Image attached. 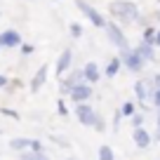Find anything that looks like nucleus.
<instances>
[{
  "instance_id": "f257e3e1",
  "label": "nucleus",
  "mask_w": 160,
  "mask_h": 160,
  "mask_svg": "<svg viewBox=\"0 0 160 160\" xmlns=\"http://www.w3.org/2000/svg\"><path fill=\"white\" fill-rule=\"evenodd\" d=\"M108 14L115 17L118 21H122V24H132V21H137L141 17L137 2H132V0H113V2H108Z\"/></svg>"
},
{
  "instance_id": "f03ea898",
  "label": "nucleus",
  "mask_w": 160,
  "mask_h": 160,
  "mask_svg": "<svg viewBox=\"0 0 160 160\" xmlns=\"http://www.w3.org/2000/svg\"><path fill=\"white\" fill-rule=\"evenodd\" d=\"M75 7L82 12V17H85V19H90L92 26H97V28H104V26H106V17L101 14L94 5H90L87 0H75Z\"/></svg>"
},
{
  "instance_id": "7ed1b4c3",
  "label": "nucleus",
  "mask_w": 160,
  "mask_h": 160,
  "mask_svg": "<svg viewBox=\"0 0 160 160\" xmlns=\"http://www.w3.org/2000/svg\"><path fill=\"white\" fill-rule=\"evenodd\" d=\"M104 33H106V38H108V42L111 45H115L118 50H127V35L122 33V28H120L115 21H106V26H104Z\"/></svg>"
},
{
  "instance_id": "20e7f679",
  "label": "nucleus",
  "mask_w": 160,
  "mask_h": 160,
  "mask_svg": "<svg viewBox=\"0 0 160 160\" xmlns=\"http://www.w3.org/2000/svg\"><path fill=\"white\" fill-rule=\"evenodd\" d=\"M120 59H122V66H125L127 71H132V73H139L141 68H144L146 61L141 59L139 54H137L132 47H127V50H120Z\"/></svg>"
},
{
  "instance_id": "39448f33",
  "label": "nucleus",
  "mask_w": 160,
  "mask_h": 160,
  "mask_svg": "<svg viewBox=\"0 0 160 160\" xmlns=\"http://www.w3.org/2000/svg\"><path fill=\"white\" fill-rule=\"evenodd\" d=\"M94 108L90 106V101H82V104H75V118L80 120V125L92 127L94 125Z\"/></svg>"
},
{
  "instance_id": "423d86ee",
  "label": "nucleus",
  "mask_w": 160,
  "mask_h": 160,
  "mask_svg": "<svg viewBox=\"0 0 160 160\" xmlns=\"http://www.w3.org/2000/svg\"><path fill=\"white\" fill-rule=\"evenodd\" d=\"M71 101L73 104H82V101H90V97H92V85L87 82V80H82V82H78V85L71 90Z\"/></svg>"
},
{
  "instance_id": "0eeeda50",
  "label": "nucleus",
  "mask_w": 160,
  "mask_h": 160,
  "mask_svg": "<svg viewBox=\"0 0 160 160\" xmlns=\"http://www.w3.org/2000/svg\"><path fill=\"white\" fill-rule=\"evenodd\" d=\"M82 80H85V75H82V68L71 71V73L64 78V82H61V94H71V90H73L78 82H82Z\"/></svg>"
},
{
  "instance_id": "6e6552de",
  "label": "nucleus",
  "mask_w": 160,
  "mask_h": 160,
  "mask_svg": "<svg viewBox=\"0 0 160 160\" xmlns=\"http://www.w3.org/2000/svg\"><path fill=\"white\" fill-rule=\"evenodd\" d=\"M71 64H73V52H71V47L68 50H61V54H59V59H57V75H66L68 73V68H71Z\"/></svg>"
},
{
  "instance_id": "1a4fd4ad",
  "label": "nucleus",
  "mask_w": 160,
  "mask_h": 160,
  "mask_svg": "<svg viewBox=\"0 0 160 160\" xmlns=\"http://www.w3.org/2000/svg\"><path fill=\"white\" fill-rule=\"evenodd\" d=\"M47 75H50V66L47 64H42L38 71H35V75H33V80H31V92H40V87L47 82Z\"/></svg>"
},
{
  "instance_id": "9d476101",
  "label": "nucleus",
  "mask_w": 160,
  "mask_h": 160,
  "mask_svg": "<svg viewBox=\"0 0 160 160\" xmlns=\"http://www.w3.org/2000/svg\"><path fill=\"white\" fill-rule=\"evenodd\" d=\"M0 45H2V47H19V45H21L19 31H14V28L2 31V33H0Z\"/></svg>"
},
{
  "instance_id": "9b49d317",
  "label": "nucleus",
  "mask_w": 160,
  "mask_h": 160,
  "mask_svg": "<svg viewBox=\"0 0 160 160\" xmlns=\"http://www.w3.org/2000/svg\"><path fill=\"white\" fill-rule=\"evenodd\" d=\"M151 139H153V137H151L144 127H134V132H132V141L137 144V148H141V151L148 148V146H151Z\"/></svg>"
},
{
  "instance_id": "f8f14e48",
  "label": "nucleus",
  "mask_w": 160,
  "mask_h": 160,
  "mask_svg": "<svg viewBox=\"0 0 160 160\" xmlns=\"http://www.w3.org/2000/svg\"><path fill=\"white\" fill-rule=\"evenodd\" d=\"M82 75H85V80L90 85H97L99 78H101V71H99V66H97L94 61H87V64L82 66Z\"/></svg>"
},
{
  "instance_id": "ddd939ff",
  "label": "nucleus",
  "mask_w": 160,
  "mask_h": 160,
  "mask_svg": "<svg viewBox=\"0 0 160 160\" xmlns=\"http://www.w3.org/2000/svg\"><path fill=\"white\" fill-rule=\"evenodd\" d=\"M153 47H155V45H151V42H144V40H141L139 45L134 47V52H137L144 61H153V59H155V50H153Z\"/></svg>"
},
{
  "instance_id": "4468645a",
  "label": "nucleus",
  "mask_w": 160,
  "mask_h": 160,
  "mask_svg": "<svg viewBox=\"0 0 160 160\" xmlns=\"http://www.w3.org/2000/svg\"><path fill=\"white\" fill-rule=\"evenodd\" d=\"M134 94H137V106L146 108V82L144 80H137L134 82Z\"/></svg>"
},
{
  "instance_id": "2eb2a0df",
  "label": "nucleus",
  "mask_w": 160,
  "mask_h": 160,
  "mask_svg": "<svg viewBox=\"0 0 160 160\" xmlns=\"http://www.w3.org/2000/svg\"><path fill=\"white\" fill-rule=\"evenodd\" d=\"M120 68H122V59H120V57H113V59H111L108 64H106L104 73H106V78H115Z\"/></svg>"
},
{
  "instance_id": "dca6fc26",
  "label": "nucleus",
  "mask_w": 160,
  "mask_h": 160,
  "mask_svg": "<svg viewBox=\"0 0 160 160\" xmlns=\"http://www.w3.org/2000/svg\"><path fill=\"white\" fill-rule=\"evenodd\" d=\"M28 146H31V139H26V137H14L10 141L12 151H28Z\"/></svg>"
},
{
  "instance_id": "f3484780",
  "label": "nucleus",
  "mask_w": 160,
  "mask_h": 160,
  "mask_svg": "<svg viewBox=\"0 0 160 160\" xmlns=\"http://www.w3.org/2000/svg\"><path fill=\"white\" fill-rule=\"evenodd\" d=\"M97 155H99V160H115V153H113V148H111L108 144H101Z\"/></svg>"
},
{
  "instance_id": "a211bd4d",
  "label": "nucleus",
  "mask_w": 160,
  "mask_h": 160,
  "mask_svg": "<svg viewBox=\"0 0 160 160\" xmlns=\"http://www.w3.org/2000/svg\"><path fill=\"white\" fill-rule=\"evenodd\" d=\"M134 113H137V106L132 104V101H125V104L120 106V115H125V118H132Z\"/></svg>"
},
{
  "instance_id": "6ab92c4d",
  "label": "nucleus",
  "mask_w": 160,
  "mask_h": 160,
  "mask_svg": "<svg viewBox=\"0 0 160 160\" xmlns=\"http://www.w3.org/2000/svg\"><path fill=\"white\" fill-rule=\"evenodd\" d=\"M155 31H158V28H153V26H146V28H144V33H141V40H144V42H151V45H153V42H155Z\"/></svg>"
},
{
  "instance_id": "aec40b11",
  "label": "nucleus",
  "mask_w": 160,
  "mask_h": 160,
  "mask_svg": "<svg viewBox=\"0 0 160 160\" xmlns=\"http://www.w3.org/2000/svg\"><path fill=\"white\" fill-rule=\"evenodd\" d=\"M92 127H94V132H99V134H104V132H106V122H104V118H101L99 113L94 115V125H92Z\"/></svg>"
},
{
  "instance_id": "412c9836",
  "label": "nucleus",
  "mask_w": 160,
  "mask_h": 160,
  "mask_svg": "<svg viewBox=\"0 0 160 160\" xmlns=\"http://www.w3.org/2000/svg\"><path fill=\"white\" fill-rule=\"evenodd\" d=\"M68 31H71V38H80V35H82V26H80L78 21H73Z\"/></svg>"
},
{
  "instance_id": "4be33fe9",
  "label": "nucleus",
  "mask_w": 160,
  "mask_h": 160,
  "mask_svg": "<svg viewBox=\"0 0 160 160\" xmlns=\"http://www.w3.org/2000/svg\"><path fill=\"white\" fill-rule=\"evenodd\" d=\"M21 54H24V57H28V54H33V52H35V47L33 45H31V42H21Z\"/></svg>"
},
{
  "instance_id": "5701e85b",
  "label": "nucleus",
  "mask_w": 160,
  "mask_h": 160,
  "mask_svg": "<svg viewBox=\"0 0 160 160\" xmlns=\"http://www.w3.org/2000/svg\"><path fill=\"white\" fill-rule=\"evenodd\" d=\"M130 120H132V127H141V125H144V115H141V113H134Z\"/></svg>"
},
{
  "instance_id": "b1692460",
  "label": "nucleus",
  "mask_w": 160,
  "mask_h": 160,
  "mask_svg": "<svg viewBox=\"0 0 160 160\" xmlns=\"http://www.w3.org/2000/svg\"><path fill=\"white\" fill-rule=\"evenodd\" d=\"M31 151H35V153H42V141H38V139H31V146H28Z\"/></svg>"
},
{
  "instance_id": "393cba45",
  "label": "nucleus",
  "mask_w": 160,
  "mask_h": 160,
  "mask_svg": "<svg viewBox=\"0 0 160 160\" xmlns=\"http://www.w3.org/2000/svg\"><path fill=\"white\" fill-rule=\"evenodd\" d=\"M57 111H59V115H68V108H66L64 99H59V101H57Z\"/></svg>"
},
{
  "instance_id": "a878e982",
  "label": "nucleus",
  "mask_w": 160,
  "mask_h": 160,
  "mask_svg": "<svg viewBox=\"0 0 160 160\" xmlns=\"http://www.w3.org/2000/svg\"><path fill=\"white\" fill-rule=\"evenodd\" d=\"M0 113H2V115H10V118H14V120H19V113H17V111H10V108H0Z\"/></svg>"
},
{
  "instance_id": "bb28decb",
  "label": "nucleus",
  "mask_w": 160,
  "mask_h": 160,
  "mask_svg": "<svg viewBox=\"0 0 160 160\" xmlns=\"http://www.w3.org/2000/svg\"><path fill=\"white\" fill-rule=\"evenodd\" d=\"M153 104H155V108H160V87L155 90V94H153Z\"/></svg>"
},
{
  "instance_id": "cd10ccee",
  "label": "nucleus",
  "mask_w": 160,
  "mask_h": 160,
  "mask_svg": "<svg viewBox=\"0 0 160 160\" xmlns=\"http://www.w3.org/2000/svg\"><path fill=\"white\" fill-rule=\"evenodd\" d=\"M7 85H10V80H7L5 75H0V87H7Z\"/></svg>"
},
{
  "instance_id": "c85d7f7f",
  "label": "nucleus",
  "mask_w": 160,
  "mask_h": 160,
  "mask_svg": "<svg viewBox=\"0 0 160 160\" xmlns=\"http://www.w3.org/2000/svg\"><path fill=\"white\" fill-rule=\"evenodd\" d=\"M153 82H155V90H158V87H160V73L153 75Z\"/></svg>"
},
{
  "instance_id": "c756f323",
  "label": "nucleus",
  "mask_w": 160,
  "mask_h": 160,
  "mask_svg": "<svg viewBox=\"0 0 160 160\" xmlns=\"http://www.w3.org/2000/svg\"><path fill=\"white\" fill-rule=\"evenodd\" d=\"M155 47H160V31H155V42H153Z\"/></svg>"
},
{
  "instance_id": "7c9ffc66",
  "label": "nucleus",
  "mask_w": 160,
  "mask_h": 160,
  "mask_svg": "<svg viewBox=\"0 0 160 160\" xmlns=\"http://www.w3.org/2000/svg\"><path fill=\"white\" fill-rule=\"evenodd\" d=\"M155 139L160 141V122H158V130H155Z\"/></svg>"
},
{
  "instance_id": "2f4dec72",
  "label": "nucleus",
  "mask_w": 160,
  "mask_h": 160,
  "mask_svg": "<svg viewBox=\"0 0 160 160\" xmlns=\"http://www.w3.org/2000/svg\"><path fill=\"white\" fill-rule=\"evenodd\" d=\"M158 122H160V108H158Z\"/></svg>"
},
{
  "instance_id": "473e14b6",
  "label": "nucleus",
  "mask_w": 160,
  "mask_h": 160,
  "mask_svg": "<svg viewBox=\"0 0 160 160\" xmlns=\"http://www.w3.org/2000/svg\"><path fill=\"white\" fill-rule=\"evenodd\" d=\"M66 160H80V158H66Z\"/></svg>"
},
{
  "instance_id": "72a5a7b5",
  "label": "nucleus",
  "mask_w": 160,
  "mask_h": 160,
  "mask_svg": "<svg viewBox=\"0 0 160 160\" xmlns=\"http://www.w3.org/2000/svg\"><path fill=\"white\" fill-rule=\"evenodd\" d=\"M155 17H158V21H160V12H158V14H155Z\"/></svg>"
},
{
  "instance_id": "f704fd0d",
  "label": "nucleus",
  "mask_w": 160,
  "mask_h": 160,
  "mask_svg": "<svg viewBox=\"0 0 160 160\" xmlns=\"http://www.w3.org/2000/svg\"><path fill=\"white\" fill-rule=\"evenodd\" d=\"M0 50H2V45H0Z\"/></svg>"
},
{
  "instance_id": "c9c22d12",
  "label": "nucleus",
  "mask_w": 160,
  "mask_h": 160,
  "mask_svg": "<svg viewBox=\"0 0 160 160\" xmlns=\"http://www.w3.org/2000/svg\"><path fill=\"white\" fill-rule=\"evenodd\" d=\"M158 2H160V0H158Z\"/></svg>"
}]
</instances>
